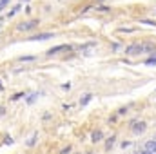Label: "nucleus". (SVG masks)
Returning <instances> with one entry per match:
<instances>
[{"label":"nucleus","instance_id":"f257e3e1","mask_svg":"<svg viewBox=\"0 0 156 154\" xmlns=\"http://www.w3.org/2000/svg\"><path fill=\"white\" fill-rule=\"evenodd\" d=\"M151 49H154L153 44H134V45H129L125 49V53L127 54H138V53H144V51H151Z\"/></svg>","mask_w":156,"mask_h":154},{"label":"nucleus","instance_id":"7ed1b4c3","mask_svg":"<svg viewBox=\"0 0 156 154\" xmlns=\"http://www.w3.org/2000/svg\"><path fill=\"white\" fill-rule=\"evenodd\" d=\"M144 151H147V152H151V154H156V142L154 140L145 142V149H144Z\"/></svg>","mask_w":156,"mask_h":154},{"label":"nucleus","instance_id":"2eb2a0df","mask_svg":"<svg viewBox=\"0 0 156 154\" xmlns=\"http://www.w3.org/2000/svg\"><path fill=\"white\" fill-rule=\"evenodd\" d=\"M22 2H29V0H22Z\"/></svg>","mask_w":156,"mask_h":154},{"label":"nucleus","instance_id":"39448f33","mask_svg":"<svg viewBox=\"0 0 156 154\" xmlns=\"http://www.w3.org/2000/svg\"><path fill=\"white\" fill-rule=\"evenodd\" d=\"M133 131H134V134H140V133H144V131H145V123H144V122H140V123H134Z\"/></svg>","mask_w":156,"mask_h":154},{"label":"nucleus","instance_id":"dca6fc26","mask_svg":"<svg viewBox=\"0 0 156 154\" xmlns=\"http://www.w3.org/2000/svg\"><path fill=\"white\" fill-rule=\"evenodd\" d=\"M87 154H91V152H87Z\"/></svg>","mask_w":156,"mask_h":154},{"label":"nucleus","instance_id":"ddd939ff","mask_svg":"<svg viewBox=\"0 0 156 154\" xmlns=\"http://www.w3.org/2000/svg\"><path fill=\"white\" fill-rule=\"evenodd\" d=\"M69 151H71V149L67 147V149H64V151H62V154H67V152H69Z\"/></svg>","mask_w":156,"mask_h":154},{"label":"nucleus","instance_id":"f8f14e48","mask_svg":"<svg viewBox=\"0 0 156 154\" xmlns=\"http://www.w3.org/2000/svg\"><path fill=\"white\" fill-rule=\"evenodd\" d=\"M113 143H115V138H111V140L107 142V149H111V145H113Z\"/></svg>","mask_w":156,"mask_h":154},{"label":"nucleus","instance_id":"20e7f679","mask_svg":"<svg viewBox=\"0 0 156 154\" xmlns=\"http://www.w3.org/2000/svg\"><path fill=\"white\" fill-rule=\"evenodd\" d=\"M47 38H53V34H51V33H42V34L31 36V40H47Z\"/></svg>","mask_w":156,"mask_h":154},{"label":"nucleus","instance_id":"f03ea898","mask_svg":"<svg viewBox=\"0 0 156 154\" xmlns=\"http://www.w3.org/2000/svg\"><path fill=\"white\" fill-rule=\"evenodd\" d=\"M38 25V20H29V22H24L18 25V31H29V29H35Z\"/></svg>","mask_w":156,"mask_h":154},{"label":"nucleus","instance_id":"1a4fd4ad","mask_svg":"<svg viewBox=\"0 0 156 154\" xmlns=\"http://www.w3.org/2000/svg\"><path fill=\"white\" fill-rule=\"evenodd\" d=\"M7 2H9V0H0V11H2V9L7 5Z\"/></svg>","mask_w":156,"mask_h":154},{"label":"nucleus","instance_id":"4468645a","mask_svg":"<svg viewBox=\"0 0 156 154\" xmlns=\"http://www.w3.org/2000/svg\"><path fill=\"white\" fill-rule=\"evenodd\" d=\"M140 154H151V152H147V151H142V152H140Z\"/></svg>","mask_w":156,"mask_h":154},{"label":"nucleus","instance_id":"9d476101","mask_svg":"<svg viewBox=\"0 0 156 154\" xmlns=\"http://www.w3.org/2000/svg\"><path fill=\"white\" fill-rule=\"evenodd\" d=\"M147 65H156V58H151V60H147Z\"/></svg>","mask_w":156,"mask_h":154},{"label":"nucleus","instance_id":"423d86ee","mask_svg":"<svg viewBox=\"0 0 156 154\" xmlns=\"http://www.w3.org/2000/svg\"><path fill=\"white\" fill-rule=\"evenodd\" d=\"M102 136H104V134H102V131H95L91 138H93V142L96 143V142H100V140H102Z\"/></svg>","mask_w":156,"mask_h":154},{"label":"nucleus","instance_id":"0eeeda50","mask_svg":"<svg viewBox=\"0 0 156 154\" xmlns=\"http://www.w3.org/2000/svg\"><path fill=\"white\" fill-rule=\"evenodd\" d=\"M91 98H93V94H85V96L80 100V105H87V103L91 102Z\"/></svg>","mask_w":156,"mask_h":154},{"label":"nucleus","instance_id":"9b49d317","mask_svg":"<svg viewBox=\"0 0 156 154\" xmlns=\"http://www.w3.org/2000/svg\"><path fill=\"white\" fill-rule=\"evenodd\" d=\"M35 140H36V134H35V136H33V138L27 142V145H35Z\"/></svg>","mask_w":156,"mask_h":154},{"label":"nucleus","instance_id":"6e6552de","mask_svg":"<svg viewBox=\"0 0 156 154\" xmlns=\"http://www.w3.org/2000/svg\"><path fill=\"white\" fill-rule=\"evenodd\" d=\"M62 49H67V45H58V47H53V49H49V54L58 53V51H62Z\"/></svg>","mask_w":156,"mask_h":154}]
</instances>
